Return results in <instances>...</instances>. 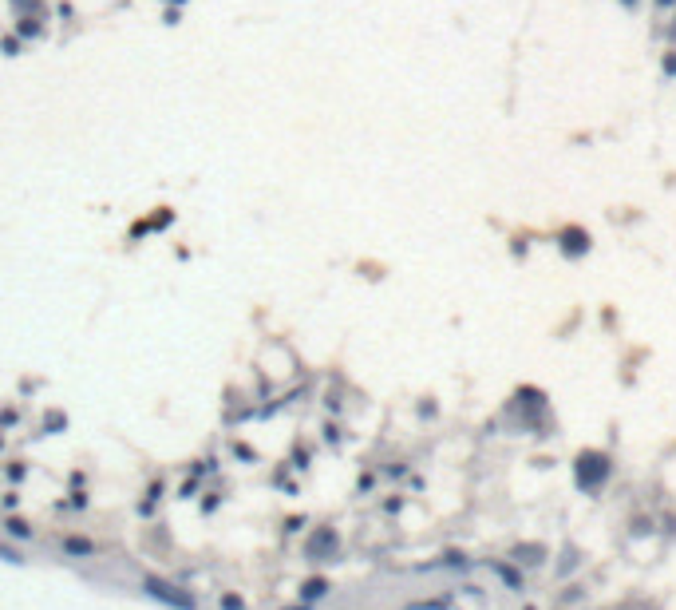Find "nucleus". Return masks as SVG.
Returning a JSON list of instances; mask_svg holds the SVG:
<instances>
[{
	"label": "nucleus",
	"instance_id": "obj_13",
	"mask_svg": "<svg viewBox=\"0 0 676 610\" xmlns=\"http://www.w3.org/2000/svg\"><path fill=\"white\" fill-rule=\"evenodd\" d=\"M625 4H629V8H633V4H637V0H625Z\"/></svg>",
	"mask_w": 676,
	"mask_h": 610
},
{
	"label": "nucleus",
	"instance_id": "obj_16",
	"mask_svg": "<svg viewBox=\"0 0 676 610\" xmlns=\"http://www.w3.org/2000/svg\"><path fill=\"white\" fill-rule=\"evenodd\" d=\"M673 32H676V28H673Z\"/></svg>",
	"mask_w": 676,
	"mask_h": 610
},
{
	"label": "nucleus",
	"instance_id": "obj_5",
	"mask_svg": "<svg viewBox=\"0 0 676 610\" xmlns=\"http://www.w3.org/2000/svg\"><path fill=\"white\" fill-rule=\"evenodd\" d=\"M329 551H336V531L325 527L320 535H313V543H309V555H316V559H320V555H329Z\"/></svg>",
	"mask_w": 676,
	"mask_h": 610
},
{
	"label": "nucleus",
	"instance_id": "obj_15",
	"mask_svg": "<svg viewBox=\"0 0 676 610\" xmlns=\"http://www.w3.org/2000/svg\"><path fill=\"white\" fill-rule=\"evenodd\" d=\"M526 610H534V607H526Z\"/></svg>",
	"mask_w": 676,
	"mask_h": 610
},
{
	"label": "nucleus",
	"instance_id": "obj_8",
	"mask_svg": "<svg viewBox=\"0 0 676 610\" xmlns=\"http://www.w3.org/2000/svg\"><path fill=\"white\" fill-rule=\"evenodd\" d=\"M36 32H40V24H36L32 17H24V20H20V36H36Z\"/></svg>",
	"mask_w": 676,
	"mask_h": 610
},
{
	"label": "nucleus",
	"instance_id": "obj_3",
	"mask_svg": "<svg viewBox=\"0 0 676 610\" xmlns=\"http://www.w3.org/2000/svg\"><path fill=\"white\" fill-rule=\"evenodd\" d=\"M562 250H566L569 257H582L585 250H589V234L578 230V226H566V230H562Z\"/></svg>",
	"mask_w": 676,
	"mask_h": 610
},
{
	"label": "nucleus",
	"instance_id": "obj_10",
	"mask_svg": "<svg viewBox=\"0 0 676 610\" xmlns=\"http://www.w3.org/2000/svg\"><path fill=\"white\" fill-rule=\"evenodd\" d=\"M0 559H4V562H20V555H16L12 547H0Z\"/></svg>",
	"mask_w": 676,
	"mask_h": 610
},
{
	"label": "nucleus",
	"instance_id": "obj_4",
	"mask_svg": "<svg viewBox=\"0 0 676 610\" xmlns=\"http://www.w3.org/2000/svg\"><path fill=\"white\" fill-rule=\"evenodd\" d=\"M60 547L67 551V555H76V559H87V555H95V543H91V539H79V535H63Z\"/></svg>",
	"mask_w": 676,
	"mask_h": 610
},
{
	"label": "nucleus",
	"instance_id": "obj_11",
	"mask_svg": "<svg viewBox=\"0 0 676 610\" xmlns=\"http://www.w3.org/2000/svg\"><path fill=\"white\" fill-rule=\"evenodd\" d=\"M664 72H668V76H676V52H668V56H664Z\"/></svg>",
	"mask_w": 676,
	"mask_h": 610
},
{
	"label": "nucleus",
	"instance_id": "obj_12",
	"mask_svg": "<svg viewBox=\"0 0 676 610\" xmlns=\"http://www.w3.org/2000/svg\"><path fill=\"white\" fill-rule=\"evenodd\" d=\"M657 4H661V8H668V4H676V0H657Z\"/></svg>",
	"mask_w": 676,
	"mask_h": 610
},
{
	"label": "nucleus",
	"instance_id": "obj_7",
	"mask_svg": "<svg viewBox=\"0 0 676 610\" xmlns=\"http://www.w3.org/2000/svg\"><path fill=\"white\" fill-rule=\"evenodd\" d=\"M4 531H8L12 539H32V527L24 519H4Z\"/></svg>",
	"mask_w": 676,
	"mask_h": 610
},
{
	"label": "nucleus",
	"instance_id": "obj_1",
	"mask_svg": "<svg viewBox=\"0 0 676 610\" xmlns=\"http://www.w3.org/2000/svg\"><path fill=\"white\" fill-rule=\"evenodd\" d=\"M142 591L151 594L155 602L171 607V610H198V598H194L186 587H174V582H166V578H146Z\"/></svg>",
	"mask_w": 676,
	"mask_h": 610
},
{
	"label": "nucleus",
	"instance_id": "obj_2",
	"mask_svg": "<svg viewBox=\"0 0 676 610\" xmlns=\"http://www.w3.org/2000/svg\"><path fill=\"white\" fill-rule=\"evenodd\" d=\"M605 476H609V460H605L601 452H582V456H578V483H582L585 492L601 487Z\"/></svg>",
	"mask_w": 676,
	"mask_h": 610
},
{
	"label": "nucleus",
	"instance_id": "obj_6",
	"mask_svg": "<svg viewBox=\"0 0 676 610\" xmlns=\"http://www.w3.org/2000/svg\"><path fill=\"white\" fill-rule=\"evenodd\" d=\"M329 594V578H309L305 587H301V598L305 602H316V598H325Z\"/></svg>",
	"mask_w": 676,
	"mask_h": 610
},
{
	"label": "nucleus",
	"instance_id": "obj_14",
	"mask_svg": "<svg viewBox=\"0 0 676 610\" xmlns=\"http://www.w3.org/2000/svg\"><path fill=\"white\" fill-rule=\"evenodd\" d=\"M174 4H182V0H174Z\"/></svg>",
	"mask_w": 676,
	"mask_h": 610
},
{
	"label": "nucleus",
	"instance_id": "obj_9",
	"mask_svg": "<svg viewBox=\"0 0 676 610\" xmlns=\"http://www.w3.org/2000/svg\"><path fill=\"white\" fill-rule=\"evenodd\" d=\"M221 607H226V610H241V598H234V594H226V598H221Z\"/></svg>",
	"mask_w": 676,
	"mask_h": 610
}]
</instances>
